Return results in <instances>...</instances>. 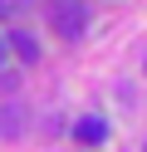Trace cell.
Here are the masks:
<instances>
[{"label":"cell","mask_w":147,"mask_h":152,"mask_svg":"<svg viewBox=\"0 0 147 152\" xmlns=\"http://www.w3.org/2000/svg\"><path fill=\"white\" fill-rule=\"evenodd\" d=\"M49 25H54L64 39H78V34H83V25H88V15H83V5H78V0H54Z\"/></svg>","instance_id":"cell-1"},{"label":"cell","mask_w":147,"mask_h":152,"mask_svg":"<svg viewBox=\"0 0 147 152\" xmlns=\"http://www.w3.org/2000/svg\"><path fill=\"white\" fill-rule=\"evenodd\" d=\"M103 137H108V123L103 118H78L74 123V142H78V147H98Z\"/></svg>","instance_id":"cell-2"},{"label":"cell","mask_w":147,"mask_h":152,"mask_svg":"<svg viewBox=\"0 0 147 152\" xmlns=\"http://www.w3.org/2000/svg\"><path fill=\"white\" fill-rule=\"evenodd\" d=\"M20 128H25V113H20L15 103H5V108H0V132L10 137V132H20Z\"/></svg>","instance_id":"cell-3"},{"label":"cell","mask_w":147,"mask_h":152,"mask_svg":"<svg viewBox=\"0 0 147 152\" xmlns=\"http://www.w3.org/2000/svg\"><path fill=\"white\" fill-rule=\"evenodd\" d=\"M10 49H20L25 59H34V54H39V44L29 39V34H15V39H10Z\"/></svg>","instance_id":"cell-4"},{"label":"cell","mask_w":147,"mask_h":152,"mask_svg":"<svg viewBox=\"0 0 147 152\" xmlns=\"http://www.w3.org/2000/svg\"><path fill=\"white\" fill-rule=\"evenodd\" d=\"M5 64H10V39L0 34V69H5Z\"/></svg>","instance_id":"cell-5"},{"label":"cell","mask_w":147,"mask_h":152,"mask_svg":"<svg viewBox=\"0 0 147 152\" xmlns=\"http://www.w3.org/2000/svg\"><path fill=\"white\" fill-rule=\"evenodd\" d=\"M15 15V0H0V20H10Z\"/></svg>","instance_id":"cell-6"}]
</instances>
